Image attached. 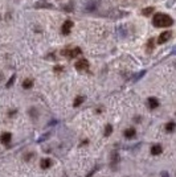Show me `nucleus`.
Masks as SVG:
<instances>
[{"label":"nucleus","mask_w":176,"mask_h":177,"mask_svg":"<svg viewBox=\"0 0 176 177\" xmlns=\"http://www.w3.org/2000/svg\"><path fill=\"white\" fill-rule=\"evenodd\" d=\"M152 24L156 28H166V27H171L174 24V20H172L171 16L166 15V13H156L152 19Z\"/></svg>","instance_id":"f257e3e1"},{"label":"nucleus","mask_w":176,"mask_h":177,"mask_svg":"<svg viewBox=\"0 0 176 177\" xmlns=\"http://www.w3.org/2000/svg\"><path fill=\"white\" fill-rule=\"evenodd\" d=\"M62 54H64V56H66L68 58H74V57H77V56H80V54H81V49H80V48L66 49V50H64V52H62Z\"/></svg>","instance_id":"f03ea898"},{"label":"nucleus","mask_w":176,"mask_h":177,"mask_svg":"<svg viewBox=\"0 0 176 177\" xmlns=\"http://www.w3.org/2000/svg\"><path fill=\"white\" fill-rule=\"evenodd\" d=\"M76 69L80 70V71H83V70H87L89 69V61L85 60V58H81L76 62Z\"/></svg>","instance_id":"7ed1b4c3"},{"label":"nucleus","mask_w":176,"mask_h":177,"mask_svg":"<svg viewBox=\"0 0 176 177\" xmlns=\"http://www.w3.org/2000/svg\"><path fill=\"white\" fill-rule=\"evenodd\" d=\"M72 29H73V21L72 20H66L64 24H62V27H61V33L66 36V34L70 33Z\"/></svg>","instance_id":"20e7f679"},{"label":"nucleus","mask_w":176,"mask_h":177,"mask_svg":"<svg viewBox=\"0 0 176 177\" xmlns=\"http://www.w3.org/2000/svg\"><path fill=\"white\" fill-rule=\"evenodd\" d=\"M171 36H172V32H170V31L163 32V33L157 37V44H164V42H167L168 40L171 38Z\"/></svg>","instance_id":"39448f33"},{"label":"nucleus","mask_w":176,"mask_h":177,"mask_svg":"<svg viewBox=\"0 0 176 177\" xmlns=\"http://www.w3.org/2000/svg\"><path fill=\"white\" fill-rule=\"evenodd\" d=\"M11 133H8V132H5V133H3L2 136H0V142H2L4 146H8L9 144V142H11Z\"/></svg>","instance_id":"423d86ee"},{"label":"nucleus","mask_w":176,"mask_h":177,"mask_svg":"<svg viewBox=\"0 0 176 177\" xmlns=\"http://www.w3.org/2000/svg\"><path fill=\"white\" fill-rule=\"evenodd\" d=\"M162 151H163V148H162V146H159V144L151 147V153L152 155H160L162 153Z\"/></svg>","instance_id":"0eeeda50"},{"label":"nucleus","mask_w":176,"mask_h":177,"mask_svg":"<svg viewBox=\"0 0 176 177\" xmlns=\"http://www.w3.org/2000/svg\"><path fill=\"white\" fill-rule=\"evenodd\" d=\"M157 106H159V102H157L156 98H148V107L151 108V110L156 108Z\"/></svg>","instance_id":"6e6552de"},{"label":"nucleus","mask_w":176,"mask_h":177,"mask_svg":"<svg viewBox=\"0 0 176 177\" xmlns=\"http://www.w3.org/2000/svg\"><path fill=\"white\" fill-rule=\"evenodd\" d=\"M41 168L42 169H48L50 167V165H52V160H49V159H44V160H41Z\"/></svg>","instance_id":"1a4fd4ad"},{"label":"nucleus","mask_w":176,"mask_h":177,"mask_svg":"<svg viewBox=\"0 0 176 177\" xmlns=\"http://www.w3.org/2000/svg\"><path fill=\"white\" fill-rule=\"evenodd\" d=\"M124 136H126L127 139H133L134 136H135V129H134V128L126 129V131H124Z\"/></svg>","instance_id":"9d476101"},{"label":"nucleus","mask_w":176,"mask_h":177,"mask_svg":"<svg viewBox=\"0 0 176 177\" xmlns=\"http://www.w3.org/2000/svg\"><path fill=\"white\" fill-rule=\"evenodd\" d=\"M175 128H176V124L174 123V122H170V123H167V124H166V131H167V132H172V131H175Z\"/></svg>","instance_id":"9b49d317"},{"label":"nucleus","mask_w":176,"mask_h":177,"mask_svg":"<svg viewBox=\"0 0 176 177\" xmlns=\"http://www.w3.org/2000/svg\"><path fill=\"white\" fill-rule=\"evenodd\" d=\"M32 85H33V82H32L31 79H25V81L23 82V87L24 89H31Z\"/></svg>","instance_id":"f8f14e48"},{"label":"nucleus","mask_w":176,"mask_h":177,"mask_svg":"<svg viewBox=\"0 0 176 177\" xmlns=\"http://www.w3.org/2000/svg\"><path fill=\"white\" fill-rule=\"evenodd\" d=\"M152 12H154V8H152V7H148V8H144V9L142 11V13H143L144 16H150Z\"/></svg>","instance_id":"ddd939ff"},{"label":"nucleus","mask_w":176,"mask_h":177,"mask_svg":"<svg viewBox=\"0 0 176 177\" xmlns=\"http://www.w3.org/2000/svg\"><path fill=\"white\" fill-rule=\"evenodd\" d=\"M83 100H85V98H83V97H77L76 100H74V107H78L80 104L83 102Z\"/></svg>","instance_id":"4468645a"},{"label":"nucleus","mask_w":176,"mask_h":177,"mask_svg":"<svg viewBox=\"0 0 176 177\" xmlns=\"http://www.w3.org/2000/svg\"><path fill=\"white\" fill-rule=\"evenodd\" d=\"M111 132H113V127L110 124H107V126H106V128H105V136L111 135Z\"/></svg>","instance_id":"2eb2a0df"},{"label":"nucleus","mask_w":176,"mask_h":177,"mask_svg":"<svg viewBox=\"0 0 176 177\" xmlns=\"http://www.w3.org/2000/svg\"><path fill=\"white\" fill-rule=\"evenodd\" d=\"M152 45H154V40H150V44H148V50L152 49Z\"/></svg>","instance_id":"dca6fc26"},{"label":"nucleus","mask_w":176,"mask_h":177,"mask_svg":"<svg viewBox=\"0 0 176 177\" xmlns=\"http://www.w3.org/2000/svg\"><path fill=\"white\" fill-rule=\"evenodd\" d=\"M13 81H15V75H13V77H12V78H11V81L8 82V84H7V86H8V87H9V86H11V85H12V82H13Z\"/></svg>","instance_id":"f3484780"},{"label":"nucleus","mask_w":176,"mask_h":177,"mask_svg":"<svg viewBox=\"0 0 176 177\" xmlns=\"http://www.w3.org/2000/svg\"><path fill=\"white\" fill-rule=\"evenodd\" d=\"M163 177H167V173H166V172H164V173H163Z\"/></svg>","instance_id":"a211bd4d"}]
</instances>
